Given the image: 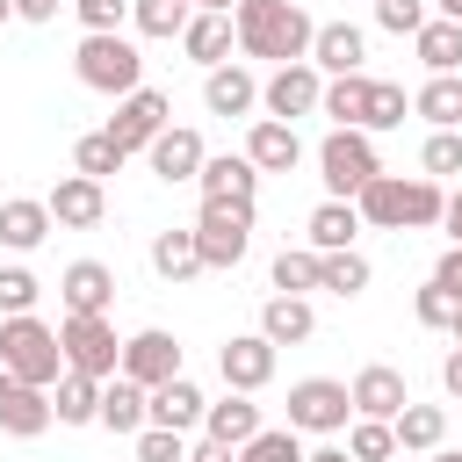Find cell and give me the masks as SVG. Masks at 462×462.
Masks as SVG:
<instances>
[{
  "label": "cell",
  "instance_id": "1",
  "mask_svg": "<svg viewBox=\"0 0 462 462\" xmlns=\"http://www.w3.org/2000/svg\"><path fill=\"white\" fill-rule=\"evenodd\" d=\"M231 29H238V51L245 58H267V65H303L310 43H318V22L296 0H238L231 7Z\"/></svg>",
  "mask_w": 462,
  "mask_h": 462
},
{
  "label": "cell",
  "instance_id": "2",
  "mask_svg": "<svg viewBox=\"0 0 462 462\" xmlns=\"http://www.w3.org/2000/svg\"><path fill=\"white\" fill-rule=\"evenodd\" d=\"M361 224H375V231H426V224H440L448 217V195H440V180H426V173H375L368 188H361Z\"/></svg>",
  "mask_w": 462,
  "mask_h": 462
},
{
  "label": "cell",
  "instance_id": "3",
  "mask_svg": "<svg viewBox=\"0 0 462 462\" xmlns=\"http://www.w3.org/2000/svg\"><path fill=\"white\" fill-rule=\"evenodd\" d=\"M332 130H397L404 123V87L390 79H368V72H346V79H325V101Z\"/></svg>",
  "mask_w": 462,
  "mask_h": 462
},
{
  "label": "cell",
  "instance_id": "4",
  "mask_svg": "<svg viewBox=\"0 0 462 462\" xmlns=\"http://www.w3.org/2000/svg\"><path fill=\"white\" fill-rule=\"evenodd\" d=\"M0 375L51 390V383L65 375V346H58V332H51L43 318H0Z\"/></svg>",
  "mask_w": 462,
  "mask_h": 462
},
{
  "label": "cell",
  "instance_id": "5",
  "mask_svg": "<svg viewBox=\"0 0 462 462\" xmlns=\"http://www.w3.org/2000/svg\"><path fill=\"white\" fill-rule=\"evenodd\" d=\"M72 72H79V87H94V94H137L144 87V58H137V43L130 36H79V51H72Z\"/></svg>",
  "mask_w": 462,
  "mask_h": 462
},
{
  "label": "cell",
  "instance_id": "6",
  "mask_svg": "<svg viewBox=\"0 0 462 462\" xmlns=\"http://www.w3.org/2000/svg\"><path fill=\"white\" fill-rule=\"evenodd\" d=\"M375 173H383V159H375L368 130H332V137L318 144V180H325L332 202H361V188H368Z\"/></svg>",
  "mask_w": 462,
  "mask_h": 462
},
{
  "label": "cell",
  "instance_id": "7",
  "mask_svg": "<svg viewBox=\"0 0 462 462\" xmlns=\"http://www.w3.org/2000/svg\"><path fill=\"white\" fill-rule=\"evenodd\" d=\"M58 346H65V368L72 375H94V383H116L123 375V339L108 318H65L58 325Z\"/></svg>",
  "mask_w": 462,
  "mask_h": 462
},
{
  "label": "cell",
  "instance_id": "8",
  "mask_svg": "<svg viewBox=\"0 0 462 462\" xmlns=\"http://www.w3.org/2000/svg\"><path fill=\"white\" fill-rule=\"evenodd\" d=\"M195 245H202V267H238L253 245V202H202Z\"/></svg>",
  "mask_w": 462,
  "mask_h": 462
},
{
  "label": "cell",
  "instance_id": "9",
  "mask_svg": "<svg viewBox=\"0 0 462 462\" xmlns=\"http://www.w3.org/2000/svg\"><path fill=\"white\" fill-rule=\"evenodd\" d=\"M346 419H354V390L346 383H332V375L289 383V426L296 433H339Z\"/></svg>",
  "mask_w": 462,
  "mask_h": 462
},
{
  "label": "cell",
  "instance_id": "10",
  "mask_svg": "<svg viewBox=\"0 0 462 462\" xmlns=\"http://www.w3.org/2000/svg\"><path fill=\"white\" fill-rule=\"evenodd\" d=\"M325 101V72L303 58V65H274L267 72V87H260V108L274 116V123H296V116H310Z\"/></svg>",
  "mask_w": 462,
  "mask_h": 462
},
{
  "label": "cell",
  "instance_id": "11",
  "mask_svg": "<svg viewBox=\"0 0 462 462\" xmlns=\"http://www.w3.org/2000/svg\"><path fill=\"white\" fill-rule=\"evenodd\" d=\"M166 116H173V108H166V94H159V87H137V94H123V101H116L108 137L123 144V159H130V152H152V137L166 130Z\"/></svg>",
  "mask_w": 462,
  "mask_h": 462
},
{
  "label": "cell",
  "instance_id": "12",
  "mask_svg": "<svg viewBox=\"0 0 462 462\" xmlns=\"http://www.w3.org/2000/svg\"><path fill=\"white\" fill-rule=\"evenodd\" d=\"M123 375H130V383H144V390L173 383V375H180V339H173V332H159V325L130 332V339H123Z\"/></svg>",
  "mask_w": 462,
  "mask_h": 462
},
{
  "label": "cell",
  "instance_id": "13",
  "mask_svg": "<svg viewBox=\"0 0 462 462\" xmlns=\"http://www.w3.org/2000/svg\"><path fill=\"white\" fill-rule=\"evenodd\" d=\"M217 368H224V383L231 390H267L274 383V339L267 332H238V339H224V354H217Z\"/></svg>",
  "mask_w": 462,
  "mask_h": 462
},
{
  "label": "cell",
  "instance_id": "14",
  "mask_svg": "<svg viewBox=\"0 0 462 462\" xmlns=\"http://www.w3.org/2000/svg\"><path fill=\"white\" fill-rule=\"evenodd\" d=\"M58 296H65V318H108L116 274H108L101 260H72V267L58 274Z\"/></svg>",
  "mask_w": 462,
  "mask_h": 462
},
{
  "label": "cell",
  "instance_id": "15",
  "mask_svg": "<svg viewBox=\"0 0 462 462\" xmlns=\"http://www.w3.org/2000/svg\"><path fill=\"white\" fill-rule=\"evenodd\" d=\"M346 390H354V419H390V426H397V411L411 404V390H404V375H397L390 361H368Z\"/></svg>",
  "mask_w": 462,
  "mask_h": 462
},
{
  "label": "cell",
  "instance_id": "16",
  "mask_svg": "<svg viewBox=\"0 0 462 462\" xmlns=\"http://www.w3.org/2000/svg\"><path fill=\"white\" fill-rule=\"evenodd\" d=\"M43 202H51V224H65V231H94V224L108 217V195H101V180H87V173H65Z\"/></svg>",
  "mask_w": 462,
  "mask_h": 462
},
{
  "label": "cell",
  "instance_id": "17",
  "mask_svg": "<svg viewBox=\"0 0 462 462\" xmlns=\"http://www.w3.org/2000/svg\"><path fill=\"white\" fill-rule=\"evenodd\" d=\"M51 419H58V411H51V390L0 375V433H14V440H36Z\"/></svg>",
  "mask_w": 462,
  "mask_h": 462
},
{
  "label": "cell",
  "instance_id": "18",
  "mask_svg": "<svg viewBox=\"0 0 462 462\" xmlns=\"http://www.w3.org/2000/svg\"><path fill=\"white\" fill-rule=\"evenodd\" d=\"M144 159H152V173L173 188V180H202V159H209V152H202V137H195V130L166 123V130L152 137V152H144Z\"/></svg>",
  "mask_w": 462,
  "mask_h": 462
},
{
  "label": "cell",
  "instance_id": "19",
  "mask_svg": "<svg viewBox=\"0 0 462 462\" xmlns=\"http://www.w3.org/2000/svg\"><path fill=\"white\" fill-rule=\"evenodd\" d=\"M361 58H368V36L354 22H318V43H310V65L318 72L346 79V72H361Z\"/></svg>",
  "mask_w": 462,
  "mask_h": 462
},
{
  "label": "cell",
  "instance_id": "20",
  "mask_svg": "<svg viewBox=\"0 0 462 462\" xmlns=\"http://www.w3.org/2000/svg\"><path fill=\"white\" fill-rule=\"evenodd\" d=\"M245 159H253L260 173H289V166L303 159V137H296V123H274V116H260V123L245 130Z\"/></svg>",
  "mask_w": 462,
  "mask_h": 462
},
{
  "label": "cell",
  "instance_id": "21",
  "mask_svg": "<svg viewBox=\"0 0 462 462\" xmlns=\"http://www.w3.org/2000/svg\"><path fill=\"white\" fill-rule=\"evenodd\" d=\"M202 202H253V188H260V166L245 159V152H224V159H202Z\"/></svg>",
  "mask_w": 462,
  "mask_h": 462
},
{
  "label": "cell",
  "instance_id": "22",
  "mask_svg": "<svg viewBox=\"0 0 462 462\" xmlns=\"http://www.w3.org/2000/svg\"><path fill=\"white\" fill-rule=\"evenodd\" d=\"M43 238H51V202L7 195V202H0V245H7V253H36Z\"/></svg>",
  "mask_w": 462,
  "mask_h": 462
},
{
  "label": "cell",
  "instance_id": "23",
  "mask_svg": "<svg viewBox=\"0 0 462 462\" xmlns=\"http://www.w3.org/2000/svg\"><path fill=\"white\" fill-rule=\"evenodd\" d=\"M202 108H209V116H253V108H260V79H253L245 65H217V72L202 79Z\"/></svg>",
  "mask_w": 462,
  "mask_h": 462
},
{
  "label": "cell",
  "instance_id": "24",
  "mask_svg": "<svg viewBox=\"0 0 462 462\" xmlns=\"http://www.w3.org/2000/svg\"><path fill=\"white\" fill-rule=\"evenodd\" d=\"M101 426H108V433H144V426H152V390L130 383V375L101 383Z\"/></svg>",
  "mask_w": 462,
  "mask_h": 462
},
{
  "label": "cell",
  "instance_id": "25",
  "mask_svg": "<svg viewBox=\"0 0 462 462\" xmlns=\"http://www.w3.org/2000/svg\"><path fill=\"white\" fill-rule=\"evenodd\" d=\"M202 411H209V397H202L188 375H173V383H159V390H152V426L195 433V426H202Z\"/></svg>",
  "mask_w": 462,
  "mask_h": 462
},
{
  "label": "cell",
  "instance_id": "26",
  "mask_svg": "<svg viewBox=\"0 0 462 462\" xmlns=\"http://www.w3.org/2000/svg\"><path fill=\"white\" fill-rule=\"evenodd\" d=\"M260 433V404L245 397V390H231L224 404H209L202 411V440H224V448H245Z\"/></svg>",
  "mask_w": 462,
  "mask_h": 462
},
{
  "label": "cell",
  "instance_id": "27",
  "mask_svg": "<svg viewBox=\"0 0 462 462\" xmlns=\"http://www.w3.org/2000/svg\"><path fill=\"white\" fill-rule=\"evenodd\" d=\"M303 231H310V253H354L361 209H354V202H332V195H325V202L310 209V224H303Z\"/></svg>",
  "mask_w": 462,
  "mask_h": 462
},
{
  "label": "cell",
  "instance_id": "28",
  "mask_svg": "<svg viewBox=\"0 0 462 462\" xmlns=\"http://www.w3.org/2000/svg\"><path fill=\"white\" fill-rule=\"evenodd\" d=\"M260 332H267L274 346H303V339L318 332V310H310L303 296H267V303H260Z\"/></svg>",
  "mask_w": 462,
  "mask_h": 462
},
{
  "label": "cell",
  "instance_id": "29",
  "mask_svg": "<svg viewBox=\"0 0 462 462\" xmlns=\"http://www.w3.org/2000/svg\"><path fill=\"white\" fill-rule=\"evenodd\" d=\"M231 43H238V29H231V14H195V22L180 29V51H188L195 65H209V72H217V65L231 58Z\"/></svg>",
  "mask_w": 462,
  "mask_h": 462
},
{
  "label": "cell",
  "instance_id": "30",
  "mask_svg": "<svg viewBox=\"0 0 462 462\" xmlns=\"http://www.w3.org/2000/svg\"><path fill=\"white\" fill-rule=\"evenodd\" d=\"M152 274H159V282H195V274H202L195 231H159V238H152Z\"/></svg>",
  "mask_w": 462,
  "mask_h": 462
},
{
  "label": "cell",
  "instance_id": "31",
  "mask_svg": "<svg viewBox=\"0 0 462 462\" xmlns=\"http://www.w3.org/2000/svg\"><path fill=\"white\" fill-rule=\"evenodd\" d=\"M51 411H58V426H94L101 419V383L94 375H58V397H51Z\"/></svg>",
  "mask_w": 462,
  "mask_h": 462
},
{
  "label": "cell",
  "instance_id": "32",
  "mask_svg": "<svg viewBox=\"0 0 462 462\" xmlns=\"http://www.w3.org/2000/svg\"><path fill=\"white\" fill-rule=\"evenodd\" d=\"M440 440H448V411H440V404H404V411H397V448L433 455Z\"/></svg>",
  "mask_w": 462,
  "mask_h": 462
},
{
  "label": "cell",
  "instance_id": "33",
  "mask_svg": "<svg viewBox=\"0 0 462 462\" xmlns=\"http://www.w3.org/2000/svg\"><path fill=\"white\" fill-rule=\"evenodd\" d=\"M411 43H419V65H426L433 79H440V72H462V22H426Z\"/></svg>",
  "mask_w": 462,
  "mask_h": 462
},
{
  "label": "cell",
  "instance_id": "34",
  "mask_svg": "<svg viewBox=\"0 0 462 462\" xmlns=\"http://www.w3.org/2000/svg\"><path fill=\"white\" fill-rule=\"evenodd\" d=\"M411 108H419L433 130H462V72H440V79H426Z\"/></svg>",
  "mask_w": 462,
  "mask_h": 462
},
{
  "label": "cell",
  "instance_id": "35",
  "mask_svg": "<svg viewBox=\"0 0 462 462\" xmlns=\"http://www.w3.org/2000/svg\"><path fill=\"white\" fill-rule=\"evenodd\" d=\"M130 22H137V36H180L188 22H195V7L188 0H130Z\"/></svg>",
  "mask_w": 462,
  "mask_h": 462
},
{
  "label": "cell",
  "instance_id": "36",
  "mask_svg": "<svg viewBox=\"0 0 462 462\" xmlns=\"http://www.w3.org/2000/svg\"><path fill=\"white\" fill-rule=\"evenodd\" d=\"M310 448H303V433L296 426H260L245 448H238V462H303Z\"/></svg>",
  "mask_w": 462,
  "mask_h": 462
},
{
  "label": "cell",
  "instance_id": "37",
  "mask_svg": "<svg viewBox=\"0 0 462 462\" xmlns=\"http://www.w3.org/2000/svg\"><path fill=\"white\" fill-rule=\"evenodd\" d=\"M346 455L354 462H390L397 455V426L390 419H354L346 426Z\"/></svg>",
  "mask_w": 462,
  "mask_h": 462
},
{
  "label": "cell",
  "instance_id": "38",
  "mask_svg": "<svg viewBox=\"0 0 462 462\" xmlns=\"http://www.w3.org/2000/svg\"><path fill=\"white\" fill-rule=\"evenodd\" d=\"M123 166V144L108 137V130H87L79 144H72V173H87V180H101V173H116Z\"/></svg>",
  "mask_w": 462,
  "mask_h": 462
},
{
  "label": "cell",
  "instance_id": "39",
  "mask_svg": "<svg viewBox=\"0 0 462 462\" xmlns=\"http://www.w3.org/2000/svg\"><path fill=\"white\" fill-rule=\"evenodd\" d=\"M318 274H325V253H282L274 260V296H303V289H318Z\"/></svg>",
  "mask_w": 462,
  "mask_h": 462
},
{
  "label": "cell",
  "instance_id": "40",
  "mask_svg": "<svg viewBox=\"0 0 462 462\" xmlns=\"http://www.w3.org/2000/svg\"><path fill=\"white\" fill-rule=\"evenodd\" d=\"M318 289H332V296H361V289H368V260H361V253H325Z\"/></svg>",
  "mask_w": 462,
  "mask_h": 462
},
{
  "label": "cell",
  "instance_id": "41",
  "mask_svg": "<svg viewBox=\"0 0 462 462\" xmlns=\"http://www.w3.org/2000/svg\"><path fill=\"white\" fill-rule=\"evenodd\" d=\"M36 296H43V282L29 267H0V318H29Z\"/></svg>",
  "mask_w": 462,
  "mask_h": 462
},
{
  "label": "cell",
  "instance_id": "42",
  "mask_svg": "<svg viewBox=\"0 0 462 462\" xmlns=\"http://www.w3.org/2000/svg\"><path fill=\"white\" fill-rule=\"evenodd\" d=\"M419 166H426V180L462 173V130H433V137H426V152H419Z\"/></svg>",
  "mask_w": 462,
  "mask_h": 462
},
{
  "label": "cell",
  "instance_id": "43",
  "mask_svg": "<svg viewBox=\"0 0 462 462\" xmlns=\"http://www.w3.org/2000/svg\"><path fill=\"white\" fill-rule=\"evenodd\" d=\"M72 7H79L87 36H123V22H130V0H72Z\"/></svg>",
  "mask_w": 462,
  "mask_h": 462
},
{
  "label": "cell",
  "instance_id": "44",
  "mask_svg": "<svg viewBox=\"0 0 462 462\" xmlns=\"http://www.w3.org/2000/svg\"><path fill=\"white\" fill-rule=\"evenodd\" d=\"M375 22H383L390 36H419L433 14H426V0H375Z\"/></svg>",
  "mask_w": 462,
  "mask_h": 462
},
{
  "label": "cell",
  "instance_id": "45",
  "mask_svg": "<svg viewBox=\"0 0 462 462\" xmlns=\"http://www.w3.org/2000/svg\"><path fill=\"white\" fill-rule=\"evenodd\" d=\"M411 310H419V325H426V332H448V325H455V296H448V289H433V282L411 296Z\"/></svg>",
  "mask_w": 462,
  "mask_h": 462
},
{
  "label": "cell",
  "instance_id": "46",
  "mask_svg": "<svg viewBox=\"0 0 462 462\" xmlns=\"http://www.w3.org/2000/svg\"><path fill=\"white\" fill-rule=\"evenodd\" d=\"M137 462H188V448H180L173 426H144L137 433Z\"/></svg>",
  "mask_w": 462,
  "mask_h": 462
},
{
  "label": "cell",
  "instance_id": "47",
  "mask_svg": "<svg viewBox=\"0 0 462 462\" xmlns=\"http://www.w3.org/2000/svg\"><path fill=\"white\" fill-rule=\"evenodd\" d=\"M433 289H448V296L462 303V245H448V253H440V267H433Z\"/></svg>",
  "mask_w": 462,
  "mask_h": 462
},
{
  "label": "cell",
  "instance_id": "48",
  "mask_svg": "<svg viewBox=\"0 0 462 462\" xmlns=\"http://www.w3.org/2000/svg\"><path fill=\"white\" fill-rule=\"evenodd\" d=\"M188 462H238V448H224V440H202V448H188Z\"/></svg>",
  "mask_w": 462,
  "mask_h": 462
},
{
  "label": "cell",
  "instance_id": "49",
  "mask_svg": "<svg viewBox=\"0 0 462 462\" xmlns=\"http://www.w3.org/2000/svg\"><path fill=\"white\" fill-rule=\"evenodd\" d=\"M14 14H22V22H51V14H58V0H14Z\"/></svg>",
  "mask_w": 462,
  "mask_h": 462
},
{
  "label": "cell",
  "instance_id": "50",
  "mask_svg": "<svg viewBox=\"0 0 462 462\" xmlns=\"http://www.w3.org/2000/svg\"><path fill=\"white\" fill-rule=\"evenodd\" d=\"M440 383H448V397H462V346L440 361Z\"/></svg>",
  "mask_w": 462,
  "mask_h": 462
},
{
  "label": "cell",
  "instance_id": "51",
  "mask_svg": "<svg viewBox=\"0 0 462 462\" xmlns=\"http://www.w3.org/2000/svg\"><path fill=\"white\" fill-rule=\"evenodd\" d=\"M440 224H448V238L462 245V195H448V217H440Z\"/></svg>",
  "mask_w": 462,
  "mask_h": 462
},
{
  "label": "cell",
  "instance_id": "52",
  "mask_svg": "<svg viewBox=\"0 0 462 462\" xmlns=\"http://www.w3.org/2000/svg\"><path fill=\"white\" fill-rule=\"evenodd\" d=\"M303 462H354V455H346V448H310Z\"/></svg>",
  "mask_w": 462,
  "mask_h": 462
},
{
  "label": "cell",
  "instance_id": "53",
  "mask_svg": "<svg viewBox=\"0 0 462 462\" xmlns=\"http://www.w3.org/2000/svg\"><path fill=\"white\" fill-rule=\"evenodd\" d=\"M188 7H195V14H231L238 0H188Z\"/></svg>",
  "mask_w": 462,
  "mask_h": 462
},
{
  "label": "cell",
  "instance_id": "54",
  "mask_svg": "<svg viewBox=\"0 0 462 462\" xmlns=\"http://www.w3.org/2000/svg\"><path fill=\"white\" fill-rule=\"evenodd\" d=\"M440 22H462V0H440Z\"/></svg>",
  "mask_w": 462,
  "mask_h": 462
},
{
  "label": "cell",
  "instance_id": "55",
  "mask_svg": "<svg viewBox=\"0 0 462 462\" xmlns=\"http://www.w3.org/2000/svg\"><path fill=\"white\" fill-rule=\"evenodd\" d=\"M448 332H455V346H462V303H455V325H448Z\"/></svg>",
  "mask_w": 462,
  "mask_h": 462
},
{
  "label": "cell",
  "instance_id": "56",
  "mask_svg": "<svg viewBox=\"0 0 462 462\" xmlns=\"http://www.w3.org/2000/svg\"><path fill=\"white\" fill-rule=\"evenodd\" d=\"M7 14H14V0H0V22H7Z\"/></svg>",
  "mask_w": 462,
  "mask_h": 462
},
{
  "label": "cell",
  "instance_id": "57",
  "mask_svg": "<svg viewBox=\"0 0 462 462\" xmlns=\"http://www.w3.org/2000/svg\"><path fill=\"white\" fill-rule=\"evenodd\" d=\"M433 462H462V455H433Z\"/></svg>",
  "mask_w": 462,
  "mask_h": 462
}]
</instances>
